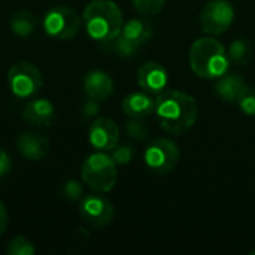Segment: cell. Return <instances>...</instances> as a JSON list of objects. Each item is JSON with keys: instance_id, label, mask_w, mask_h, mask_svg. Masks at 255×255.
Segmentation results:
<instances>
[{"instance_id": "1", "label": "cell", "mask_w": 255, "mask_h": 255, "mask_svg": "<svg viewBox=\"0 0 255 255\" xmlns=\"http://www.w3.org/2000/svg\"><path fill=\"white\" fill-rule=\"evenodd\" d=\"M157 121L172 136L185 134L197 120V102L188 93L166 88L155 97Z\"/></svg>"}, {"instance_id": "2", "label": "cell", "mask_w": 255, "mask_h": 255, "mask_svg": "<svg viewBox=\"0 0 255 255\" xmlns=\"http://www.w3.org/2000/svg\"><path fill=\"white\" fill-rule=\"evenodd\" d=\"M84 24L91 39L109 43L120 36L124 21L117 3L111 0H93L84 10Z\"/></svg>"}, {"instance_id": "3", "label": "cell", "mask_w": 255, "mask_h": 255, "mask_svg": "<svg viewBox=\"0 0 255 255\" xmlns=\"http://www.w3.org/2000/svg\"><path fill=\"white\" fill-rule=\"evenodd\" d=\"M190 66L202 79H218L227 73L230 58L223 43L217 39L202 37L191 45Z\"/></svg>"}, {"instance_id": "4", "label": "cell", "mask_w": 255, "mask_h": 255, "mask_svg": "<svg viewBox=\"0 0 255 255\" xmlns=\"http://www.w3.org/2000/svg\"><path fill=\"white\" fill-rule=\"evenodd\" d=\"M81 176L84 184L96 193L111 191L118 179L117 163L112 155L105 152H94L85 158L81 167Z\"/></svg>"}, {"instance_id": "5", "label": "cell", "mask_w": 255, "mask_h": 255, "mask_svg": "<svg viewBox=\"0 0 255 255\" xmlns=\"http://www.w3.org/2000/svg\"><path fill=\"white\" fill-rule=\"evenodd\" d=\"M179 157L181 152L178 145L172 139L166 137L151 140L143 154V160L148 170L158 176L169 175L170 172H173L179 163Z\"/></svg>"}, {"instance_id": "6", "label": "cell", "mask_w": 255, "mask_h": 255, "mask_svg": "<svg viewBox=\"0 0 255 255\" xmlns=\"http://www.w3.org/2000/svg\"><path fill=\"white\" fill-rule=\"evenodd\" d=\"M10 91L21 99H30L39 93L43 85L42 73L33 63L18 61L7 72Z\"/></svg>"}, {"instance_id": "7", "label": "cell", "mask_w": 255, "mask_h": 255, "mask_svg": "<svg viewBox=\"0 0 255 255\" xmlns=\"http://www.w3.org/2000/svg\"><path fill=\"white\" fill-rule=\"evenodd\" d=\"M81 16L76 10L67 6H57L48 10L43 19L45 31L58 40L73 39L81 30Z\"/></svg>"}, {"instance_id": "8", "label": "cell", "mask_w": 255, "mask_h": 255, "mask_svg": "<svg viewBox=\"0 0 255 255\" xmlns=\"http://www.w3.org/2000/svg\"><path fill=\"white\" fill-rule=\"evenodd\" d=\"M235 10L227 0H212L200 13V25L208 34H223L233 24Z\"/></svg>"}, {"instance_id": "9", "label": "cell", "mask_w": 255, "mask_h": 255, "mask_svg": "<svg viewBox=\"0 0 255 255\" xmlns=\"http://www.w3.org/2000/svg\"><path fill=\"white\" fill-rule=\"evenodd\" d=\"M79 212L85 223L97 229L106 227L114 220V206L100 193L85 196L81 202Z\"/></svg>"}, {"instance_id": "10", "label": "cell", "mask_w": 255, "mask_h": 255, "mask_svg": "<svg viewBox=\"0 0 255 255\" xmlns=\"http://www.w3.org/2000/svg\"><path fill=\"white\" fill-rule=\"evenodd\" d=\"M90 143L99 151H112L120 142V128L109 118L96 120L88 131Z\"/></svg>"}, {"instance_id": "11", "label": "cell", "mask_w": 255, "mask_h": 255, "mask_svg": "<svg viewBox=\"0 0 255 255\" xmlns=\"http://www.w3.org/2000/svg\"><path fill=\"white\" fill-rule=\"evenodd\" d=\"M169 82L167 70L158 61H146L137 69V84L149 94H160Z\"/></svg>"}, {"instance_id": "12", "label": "cell", "mask_w": 255, "mask_h": 255, "mask_svg": "<svg viewBox=\"0 0 255 255\" xmlns=\"http://www.w3.org/2000/svg\"><path fill=\"white\" fill-rule=\"evenodd\" d=\"M55 108L48 99H34L22 109V120L34 127H48L54 121Z\"/></svg>"}, {"instance_id": "13", "label": "cell", "mask_w": 255, "mask_h": 255, "mask_svg": "<svg viewBox=\"0 0 255 255\" xmlns=\"http://www.w3.org/2000/svg\"><path fill=\"white\" fill-rule=\"evenodd\" d=\"M84 91L90 99L103 102L114 93V81L103 70H90L84 78Z\"/></svg>"}, {"instance_id": "14", "label": "cell", "mask_w": 255, "mask_h": 255, "mask_svg": "<svg viewBox=\"0 0 255 255\" xmlns=\"http://www.w3.org/2000/svg\"><path fill=\"white\" fill-rule=\"evenodd\" d=\"M16 148L22 157L33 161H39L43 157H46V154L49 152V140L42 134L25 131L18 136Z\"/></svg>"}, {"instance_id": "15", "label": "cell", "mask_w": 255, "mask_h": 255, "mask_svg": "<svg viewBox=\"0 0 255 255\" xmlns=\"http://www.w3.org/2000/svg\"><path fill=\"white\" fill-rule=\"evenodd\" d=\"M155 111V99L149 96L146 91H134L124 97L123 100V112L128 118H146Z\"/></svg>"}, {"instance_id": "16", "label": "cell", "mask_w": 255, "mask_h": 255, "mask_svg": "<svg viewBox=\"0 0 255 255\" xmlns=\"http://www.w3.org/2000/svg\"><path fill=\"white\" fill-rule=\"evenodd\" d=\"M120 34L140 48L152 37L154 25L151 21H148L145 18H133L123 25V30Z\"/></svg>"}, {"instance_id": "17", "label": "cell", "mask_w": 255, "mask_h": 255, "mask_svg": "<svg viewBox=\"0 0 255 255\" xmlns=\"http://www.w3.org/2000/svg\"><path fill=\"white\" fill-rule=\"evenodd\" d=\"M245 88H247V82L244 81V78H241L236 73H226L221 78H218L215 84L217 96L229 103H236Z\"/></svg>"}, {"instance_id": "18", "label": "cell", "mask_w": 255, "mask_h": 255, "mask_svg": "<svg viewBox=\"0 0 255 255\" xmlns=\"http://www.w3.org/2000/svg\"><path fill=\"white\" fill-rule=\"evenodd\" d=\"M34 27H36V18L28 10H18L10 18V30L19 37L30 36L34 31Z\"/></svg>"}, {"instance_id": "19", "label": "cell", "mask_w": 255, "mask_h": 255, "mask_svg": "<svg viewBox=\"0 0 255 255\" xmlns=\"http://www.w3.org/2000/svg\"><path fill=\"white\" fill-rule=\"evenodd\" d=\"M227 54H229L230 61H233L238 66H245L253 58L254 48H253V43L248 39H236V40L232 42Z\"/></svg>"}, {"instance_id": "20", "label": "cell", "mask_w": 255, "mask_h": 255, "mask_svg": "<svg viewBox=\"0 0 255 255\" xmlns=\"http://www.w3.org/2000/svg\"><path fill=\"white\" fill-rule=\"evenodd\" d=\"M6 253L9 255H33L36 253V248L28 239L22 236H16L9 242Z\"/></svg>"}, {"instance_id": "21", "label": "cell", "mask_w": 255, "mask_h": 255, "mask_svg": "<svg viewBox=\"0 0 255 255\" xmlns=\"http://www.w3.org/2000/svg\"><path fill=\"white\" fill-rule=\"evenodd\" d=\"M109 45L112 46V49L115 51L117 55L124 57V58L133 57V55L139 51V46H136L134 43H131L130 40H127V39L123 37L121 34H120L118 37H115L114 40H111Z\"/></svg>"}, {"instance_id": "22", "label": "cell", "mask_w": 255, "mask_h": 255, "mask_svg": "<svg viewBox=\"0 0 255 255\" xmlns=\"http://www.w3.org/2000/svg\"><path fill=\"white\" fill-rule=\"evenodd\" d=\"M131 1H133V7L140 15L145 16L157 15L158 12H161L166 3V0H131Z\"/></svg>"}, {"instance_id": "23", "label": "cell", "mask_w": 255, "mask_h": 255, "mask_svg": "<svg viewBox=\"0 0 255 255\" xmlns=\"http://www.w3.org/2000/svg\"><path fill=\"white\" fill-rule=\"evenodd\" d=\"M126 133L134 140H145L149 134V127L140 118H131L126 124Z\"/></svg>"}, {"instance_id": "24", "label": "cell", "mask_w": 255, "mask_h": 255, "mask_svg": "<svg viewBox=\"0 0 255 255\" xmlns=\"http://www.w3.org/2000/svg\"><path fill=\"white\" fill-rule=\"evenodd\" d=\"M238 106L241 108V111L247 115L255 117V88L247 85V88L242 91V94L238 99Z\"/></svg>"}, {"instance_id": "25", "label": "cell", "mask_w": 255, "mask_h": 255, "mask_svg": "<svg viewBox=\"0 0 255 255\" xmlns=\"http://www.w3.org/2000/svg\"><path fill=\"white\" fill-rule=\"evenodd\" d=\"M82 194H84L82 185H81V182H78L75 179H70L63 185V196L70 202L79 200L82 197Z\"/></svg>"}, {"instance_id": "26", "label": "cell", "mask_w": 255, "mask_h": 255, "mask_svg": "<svg viewBox=\"0 0 255 255\" xmlns=\"http://www.w3.org/2000/svg\"><path fill=\"white\" fill-rule=\"evenodd\" d=\"M112 151H114L112 152V158H114V161L117 164H127V163H130V160L133 158V154H134L133 146H128V145H126V146H118L117 145Z\"/></svg>"}, {"instance_id": "27", "label": "cell", "mask_w": 255, "mask_h": 255, "mask_svg": "<svg viewBox=\"0 0 255 255\" xmlns=\"http://www.w3.org/2000/svg\"><path fill=\"white\" fill-rule=\"evenodd\" d=\"M12 167V160L9 157V154L3 149H0V178L4 176Z\"/></svg>"}, {"instance_id": "28", "label": "cell", "mask_w": 255, "mask_h": 255, "mask_svg": "<svg viewBox=\"0 0 255 255\" xmlns=\"http://www.w3.org/2000/svg\"><path fill=\"white\" fill-rule=\"evenodd\" d=\"M7 223H9V220H7V209L3 205V202H0V236L6 232Z\"/></svg>"}, {"instance_id": "29", "label": "cell", "mask_w": 255, "mask_h": 255, "mask_svg": "<svg viewBox=\"0 0 255 255\" xmlns=\"http://www.w3.org/2000/svg\"><path fill=\"white\" fill-rule=\"evenodd\" d=\"M97 111H99L97 100L90 99V100L85 103V106H84V112H85V115H87V117H93V115H96V114H97Z\"/></svg>"}]
</instances>
